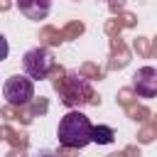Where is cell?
<instances>
[{
	"instance_id": "cell-1",
	"label": "cell",
	"mask_w": 157,
	"mask_h": 157,
	"mask_svg": "<svg viewBox=\"0 0 157 157\" xmlns=\"http://www.w3.org/2000/svg\"><path fill=\"white\" fill-rule=\"evenodd\" d=\"M91 120L86 118V113L81 110H69L56 128V137L64 147L69 150H81L91 142Z\"/></svg>"
},
{
	"instance_id": "cell-2",
	"label": "cell",
	"mask_w": 157,
	"mask_h": 157,
	"mask_svg": "<svg viewBox=\"0 0 157 157\" xmlns=\"http://www.w3.org/2000/svg\"><path fill=\"white\" fill-rule=\"evenodd\" d=\"M22 69H25V76L32 81V78H47L49 71L54 69V56L49 49L44 47H34L29 52H25L22 56Z\"/></svg>"
},
{
	"instance_id": "cell-3",
	"label": "cell",
	"mask_w": 157,
	"mask_h": 157,
	"mask_svg": "<svg viewBox=\"0 0 157 157\" xmlns=\"http://www.w3.org/2000/svg\"><path fill=\"white\" fill-rule=\"evenodd\" d=\"M2 96L10 105H27L32 98H34V83L25 76V74H15L5 81L2 86Z\"/></svg>"
},
{
	"instance_id": "cell-4",
	"label": "cell",
	"mask_w": 157,
	"mask_h": 157,
	"mask_svg": "<svg viewBox=\"0 0 157 157\" xmlns=\"http://www.w3.org/2000/svg\"><path fill=\"white\" fill-rule=\"evenodd\" d=\"M132 88L137 91L140 98H155V93H157V71H155V66L137 69V74L132 78Z\"/></svg>"
},
{
	"instance_id": "cell-5",
	"label": "cell",
	"mask_w": 157,
	"mask_h": 157,
	"mask_svg": "<svg viewBox=\"0 0 157 157\" xmlns=\"http://www.w3.org/2000/svg\"><path fill=\"white\" fill-rule=\"evenodd\" d=\"M52 10V5L49 2H20V12H25L29 20H42V17H47V12Z\"/></svg>"
},
{
	"instance_id": "cell-6",
	"label": "cell",
	"mask_w": 157,
	"mask_h": 157,
	"mask_svg": "<svg viewBox=\"0 0 157 157\" xmlns=\"http://www.w3.org/2000/svg\"><path fill=\"white\" fill-rule=\"evenodd\" d=\"M113 137H115V132H113V128H108V125H93V128H91V142L110 145Z\"/></svg>"
},
{
	"instance_id": "cell-7",
	"label": "cell",
	"mask_w": 157,
	"mask_h": 157,
	"mask_svg": "<svg viewBox=\"0 0 157 157\" xmlns=\"http://www.w3.org/2000/svg\"><path fill=\"white\" fill-rule=\"evenodd\" d=\"M7 54H10V44H7V39H5V34L0 32V64L7 59Z\"/></svg>"
},
{
	"instance_id": "cell-8",
	"label": "cell",
	"mask_w": 157,
	"mask_h": 157,
	"mask_svg": "<svg viewBox=\"0 0 157 157\" xmlns=\"http://www.w3.org/2000/svg\"><path fill=\"white\" fill-rule=\"evenodd\" d=\"M34 157H59V155H54V152H49V150H42V152H37Z\"/></svg>"
}]
</instances>
